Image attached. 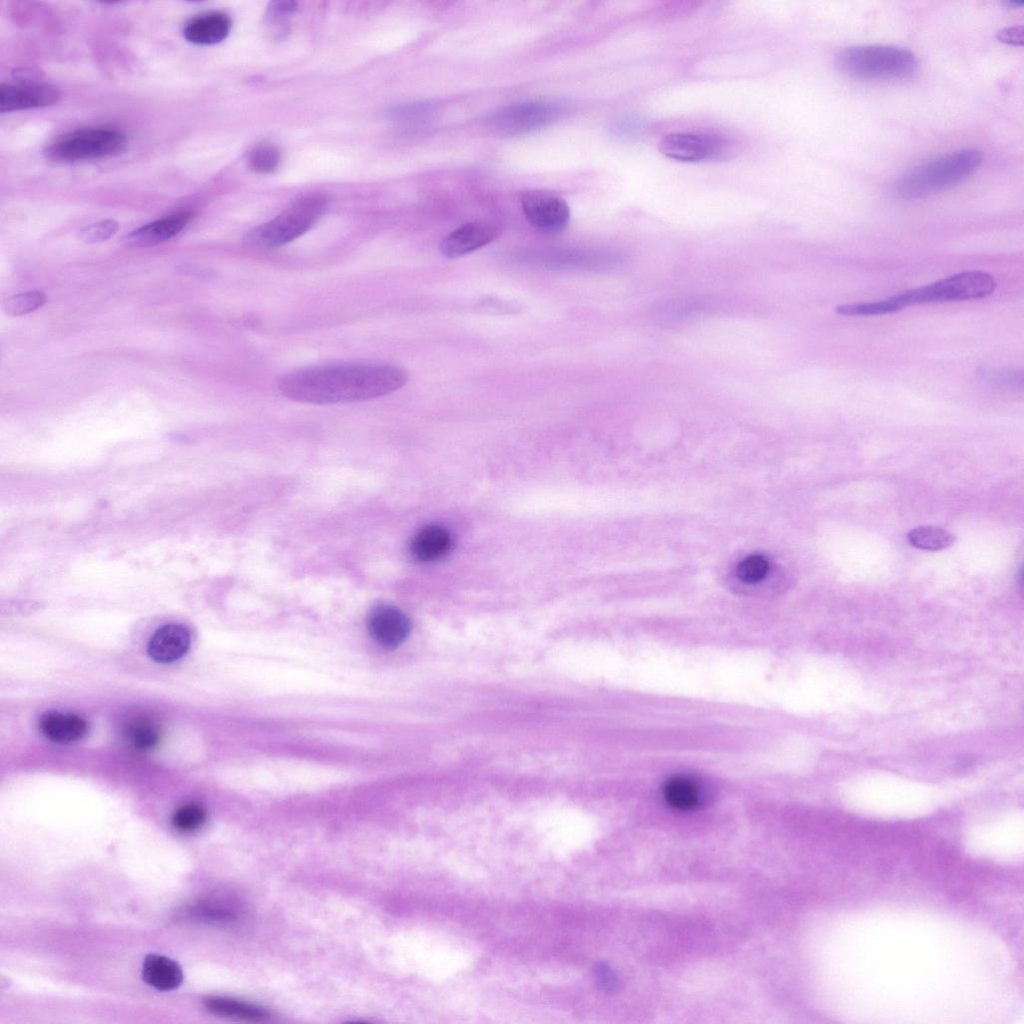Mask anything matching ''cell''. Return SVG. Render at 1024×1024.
I'll return each mask as SVG.
<instances>
[{
  "label": "cell",
  "instance_id": "6da1fadb",
  "mask_svg": "<svg viewBox=\"0 0 1024 1024\" xmlns=\"http://www.w3.org/2000/svg\"><path fill=\"white\" fill-rule=\"evenodd\" d=\"M407 381L406 372L394 365L340 363L289 372L279 378L278 389L297 402L338 404L382 397L400 389Z\"/></svg>",
  "mask_w": 1024,
  "mask_h": 1024
},
{
  "label": "cell",
  "instance_id": "7a4b0ae2",
  "mask_svg": "<svg viewBox=\"0 0 1024 1024\" xmlns=\"http://www.w3.org/2000/svg\"><path fill=\"white\" fill-rule=\"evenodd\" d=\"M982 154L976 149H961L922 162L903 172L891 192L901 200H914L949 189L971 176L980 166Z\"/></svg>",
  "mask_w": 1024,
  "mask_h": 1024
},
{
  "label": "cell",
  "instance_id": "3957f363",
  "mask_svg": "<svg viewBox=\"0 0 1024 1024\" xmlns=\"http://www.w3.org/2000/svg\"><path fill=\"white\" fill-rule=\"evenodd\" d=\"M834 62L841 73L866 80L908 77L918 67L917 58L912 51L886 44L845 47L835 55Z\"/></svg>",
  "mask_w": 1024,
  "mask_h": 1024
},
{
  "label": "cell",
  "instance_id": "277c9868",
  "mask_svg": "<svg viewBox=\"0 0 1024 1024\" xmlns=\"http://www.w3.org/2000/svg\"><path fill=\"white\" fill-rule=\"evenodd\" d=\"M321 194H308L291 203L271 220L251 229L244 243L254 249L270 250L286 245L306 233L326 207Z\"/></svg>",
  "mask_w": 1024,
  "mask_h": 1024
},
{
  "label": "cell",
  "instance_id": "5b68a950",
  "mask_svg": "<svg viewBox=\"0 0 1024 1024\" xmlns=\"http://www.w3.org/2000/svg\"><path fill=\"white\" fill-rule=\"evenodd\" d=\"M127 137L111 128H87L64 134L47 146V159L56 163H76L113 157L127 147Z\"/></svg>",
  "mask_w": 1024,
  "mask_h": 1024
},
{
  "label": "cell",
  "instance_id": "8992f818",
  "mask_svg": "<svg viewBox=\"0 0 1024 1024\" xmlns=\"http://www.w3.org/2000/svg\"><path fill=\"white\" fill-rule=\"evenodd\" d=\"M996 288L992 275L967 271L892 296L899 310L917 304L982 299Z\"/></svg>",
  "mask_w": 1024,
  "mask_h": 1024
},
{
  "label": "cell",
  "instance_id": "52a82bcc",
  "mask_svg": "<svg viewBox=\"0 0 1024 1024\" xmlns=\"http://www.w3.org/2000/svg\"><path fill=\"white\" fill-rule=\"evenodd\" d=\"M658 149L669 159L694 163L722 157L728 151L729 144L726 139L715 134L673 132L659 140Z\"/></svg>",
  "mask_w": 1024,
  "mask_h": 1024
},
{
  "label": "cell",
  "instance_id": "ba28073f",
  "mask_svg": "<svg viewBox=\"0 0 1024 1024\" xmlns=\"http://www.w3.org/2000/svg\"><path fill=\"white\" fill-rule=\"evenodd\" d=\"M561 113V106L554 103H520L497 111L491 118V124L500 133L519 134L546 126Z\"/></svg>",
  "mask_w": 1024,
  "mask_h": 1024
},
{
  "label": "cell",
  "instance_id": "9c48e42d",
  "mask_svg": "<svg viewBox=\"0 0 1024 1024\" xmlns=\"http://www.w3.org/2000/svg\"><path fill=\"white\" fill-rule=\"evenodd\" d=\"M523 213L535 228L549 233L560 232L567 226L570 209L566 201L545 191H527L521 197Z\"/></svg>",
  "mask_w": 1024,
  "mask_h": 1024
},
{
  "label": "cell",
  "instance_id": "30bf717a",
  "mask_svg": "<svg viewBox=\"0 0 1024 1024\" xmlns=\"http://www.w3.org/2000/svg\"><path fill=\"white\" fill-rule=\"evenodd\" d=\"M60 97V90L47 83L1 84L0 111L7 113L46 107L57 103Z\"/></svg>",
  "mask_w": 1024,
  "mask_h": 1024
},
{
  "label": "cell",
  "instance_id": "8fae6325",
  "mask_svg": "<svg viewBox=\"0 0 1024 1024\" xmlns=\"http://www.w3.org/2000/svg\"><path fill=\"white\" fill-rule=\"evenodd\" d=\"M367 624L371 637L387 649L401 645L411 631L409 618L398 608L386 604L371 610Z\"/></svg>",
  "mask_w": 1024,
  "mask_h": 1024
},
{
  "label": "cell",
  "instance_id": "7c38bea8",
  "mask_svg": "<svg viewBox=\"0 0 1024 1024\" xmlns=\"http://www.w3.org/2000/svg\"><path fill=\"white\" fill-rule=\"evenodd\" d=\"M500 230L487 221H472L449 233L440 243V252L449 259L466 255L494 241Z\"/></svg>",
  "mask_w": 1024,
  "mask_h": 1024
},
{
  "label": "cell",
  "instance_id": "4fadbf2b",
  "mask_svg": "<svg viewBox=\"0 0 1024 1024\" xmlns=\"http://www.w3.org/2000/svg\"><path fill=\"white\" fill-rule=\"evenodd\" d=\"M191 636L182 624L170 623L159 627L150 637L147 652L158 663H171L182 658L190 648Z\"/></svg>",
  "mask_w": 1024,
  "mask_h": 1024
},
{
  "label": "cell",
  "instance_id": "5bb4252c",
  "mask_svg": "<svg viewBox=\"0 0 1024 1024\" xmlns=\"http://www.w3.org/2000/svg\"><path fill=\"white\" fill-rule=\"evenodd\" d=\"M190 211H180L145 224L124 236L129 247L142 248L158 245L177 235L191 220Z\"/></svg>",
  "mask_w": 1024,
  "mask_h": 1024
},
{
  "label": "cell",
  "instance_id": "9a60e30c",
  "mask_svg": "<svg viewBox=\"0 0 1024 1024\" xmlns=\"http://www.w3.org/2000/svg\"><path fill=\"white\" fill-rule=\"evenodd\" d=\"M87 720L74 713L49 711L39 720L41 734L57 744H71L84 738L88 732Z\"/></svg>",
  "mask_w": 1024,
  "mask_h": 1024
},
{
  "label": "cell",
  "instance_id": "2e32d148",
  "mask_svg": "<svg viewBox=\"0 0 1024 1024\" xmlns=\"http://www.w3.org/2000/svg\"><path fill=\"white\" fill-rule=\"evenodd\" d=\"M453 538L442 525L430 524L419 529L410 542V553L420 563L444 558L452 549Z\"/></svg>",
  "mask_w": 1024,
  "mask_h": 1024
},
{
  "label": "cell",
  "instance_id": "e0dca14e",
  "mask_svg": "<svg viewBox=\"0 0 1024 1024\" xmlns=\"http://www.w3.org/2000/svg\"><path fill=\"white\" fill-rule=\"evenodd\" d=\"M231 29L230 17L218 11L207 12L191 19L183 29L188 42L212 45L224 40Z\"/></svg>",
  "mask_w": 1024,
  "mask_h": 1024
},
{
  "label": "cell",
  "instance_id": "ac0fdd59",
  "mask_svg": "<svg viewBox=\"0 0 1024 1024\" xmlns=\"http://www.w3.org/2000/svg\"><path fill=\"white\" fill-rule=\"evenodd\" d=\"M142 978L151 987L170 991L183 981L181 967L174 960L157 954L148 955L143 963Z\"/></svg>",
  "mask_w": 1024,
  "mask_h": 1024
},
{
  "label": "cell",
  "instance_id": "d6986e66",
  "mask_svg": "<svg viewBox=\"0 0 1024 1024\" xmlns=\"http://www.w3.org/2000/svg\"><path fill=\"white\" fill-rule=\"evenodd\" d=\"M662 794L666 803L679 811H690L702 800V787L694 778L678 774L665 780Z\"/></svg>",
  "mask_w": 1024,
  "mask_h": 1024
},
{
  "label": "cell",
  "instance_id": "ffe728a7",
  "mask_svg": "<svg viewBox=\"0 0 1024 1024\" xmlns=\"http://www.w3.org/2000/svg\"><path fill=\"white\" fill-rule=\"evenodd\" d=\"M204 1006L215 1015L244 1021L259 1022L269 1017L262 1007L227 997H208L204 999Z\"/></svg>",
  "mask_w": 1024,
  "mask_h": 1024
},
{
  "label": "cell",
  "instance_id": "44dd1931",
  "mask_svg": "<svg viewBox=\"0 0 1024 1024\" xmlns=\"http://www.w3.org/2000/svg\"><path fill=\"white\" fill-rule=\"evenodd\" d=\"M123 734L126 742L138 751L152 750L161 739L159 727L145 718L129 721L124 727Z\"/></svg>",
  "mask_w": 1024,
  "mask_h": 1024
},
{
  "label": "cell",
  "instance_id": "7402d4cb",
  "mask_svg": "<svg viewBox=\"0 0 1024 1024\" xmlns=\"http://www.w3.org/2000/svg\"><path fill=\"white\" fill-rule=\"evenodd\" d=\"M908 540L914 547L926 551H940L950 547L955 536L935 526H919L908 533Z\"/></svg>",
  "mask_w": 1024,
  "mask_h": 1024
},
{
  "label": "cell",
  "instance_id": "603a6c76",
  "mask_svg": "<svg viewBox=\"0 0 1024 1024\" xmlns=\"http://www.w3.org/2000/svg\"><path fill=\"white\" fill-rule=\"evenodd\" d=\"M281 152L274 144L265 142L255 145L247 155L250 169L258 174H270L277 170Z\"/></svg>",
  "mask_w": 1024,
  "mask_h": 1024
},
{
  "label": "cell",
  "instance_id": "cb8c5ba5",
  "mask_svg": "<svg viewBox=\"0 0 1024 1024\" xmlns=\"http://www.w3.org/2000/svg\"><path fill=\"white\" fill-rule=\"evenodd\" d=\"M206 818V810L201 804L189 802L175 809L171 821L181 832H194L204 825Z\"/></svg>",
  "mask_w": 1024,
  "mask_h": 1024
},
{
  "label": "cell",
  "instance_id": "d4e9b609",
  "mask_svg": "<svg viewBox=\"0 0 1024 1024\" xmlns=\"http://www.w3.org/2000/svg\"><path fill=\"white\" fill-rule=\"evenodd\" d=\"M46 301L44 292L30 290L7 298L3 303V310L9 316H22L42 307Z\"/></svg>",
  "mask_w": 1024,
  "mask_h": 1024
},
{
  "label": "cell",
  "instance_id": "484cf974",
  "mask_svg": "<svg viewBox=\"0 0 1024 1024\" xmlns=\"http://www.w3.org/2000/svg\"><path fill=\"white\" fill-rule=\"evenodd\" d=\"M898 311L899 309L891 297L876 302L843 304L836 307V313L844 316H875Z\"/></svg>",
  "mask_w": 1024,
  "mask_h": 1024
},
{
  "label": "cell",
  "instance_id": "4316f807",
  "mask_svg": "<svg viewBox=\"0 0 1024 1024\" xmlns=\"http://www.w3.org/2000/svg\"><path fill=\"white\" fill-rule=\"evenodd\" d=\"M769 567V561L765 556L752 554L738 564L736 575L743 583L753 584L767 575Z\"/></svg>",
  "mask_w": 1024,
  "mask_h": 1024
},
{
  "label": "cell",
  "instance_id": "83f0119b",
  "mask_svg": "<svg viewBox=\"0 0 1024 1024\" xmlns=\"http://www.w3.org/2000/svg\"><path fill=\"white\" fill-rule=\"evenodd\" d=\"M119 229V224L113 219L101 220L87 225L79 230L78 238L87 244H95L110 239Z\"/></svg>",
  "mask_w": 1024,
  "mask_h": 1024
},
{
  "label": "cell",
  "instance_id": "f1b7e54d",
  "mask_svg": "<svg viewBox=\"0 0 1024 1024\" xmlns=\"http://www.w3.org/2000/svg\"><path fill=\"white\" fill-rule=\"evenodd\" d=\"M984 378L991 384L1004 388H1022L1023 375L1017 371H983Z\"/></svg>",
  "mask_w": 1024,
  "mask_h": 1024
},
{
  "label": "cell",
  "instance_id": "f546056e",
  "mask_svg": "<svg viewBox=\"0 0 1024 1024\" xmlns=\"http://www.w3.org/2000/svg\"><path fill=\"white\" fill-rule=\"evenodd\" d=\"M296 9L297 3L294 1H274L269 5L267 15L273 23L282 22L292 15Z\"/></svg>",
  "mask_w": 1024,
  "mask_h": 1024
},
{
  "label": "cell",
  "instance_id": "4dcf8cb0",
  "mask_svg": "<svg viewBox=\"0 0 1024 1024\" xmlns=\"http://www.w3.org/2000/svg\"><path fill=\"white\" fill-rule=\"evenodd\" d=\"M998 39L1012 45H1020L1023 42L1022 26L1007 27L998 32Z\"/></svg>",
  "mask_w": 1024,
  "mask_h": 1024
}]
</instances>
